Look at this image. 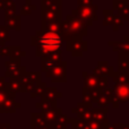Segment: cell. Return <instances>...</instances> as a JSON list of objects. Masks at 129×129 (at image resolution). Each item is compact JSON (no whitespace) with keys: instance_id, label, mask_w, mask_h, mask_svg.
I'll return each instance as SVG.
<instances>
[{"instance_id":"34","label":"cell","mask_w":129,"mask_h":129,"mask_svg":"<svg viewBox=\"0 0 129 129\" xmlns=\"http://www.w3.org/2000/svg\"><path fill=\"white\" fill-rule=\"evenodd\" d=\"M123 25V20L121 19L120 16L118 15H114V18H113V22H112V28H113V31H118L119 27L122 26Z\"/></svg>"},{"instance_id":"19","label":"cell","mask_w":129,"mask_h":129,"mask_svg":"<svg viewBox=\"0 0 129 129\" xmlns=\"http://www.w3.org/2000/svg\"><path fill=\"white\" fill-rule=\"evenodd\" d=\"M36 108L40 109L42 112H47L49 110L52 109H56L57 108V101H49V100H45V99H41L40 102L36 103Z\"/></svg>"},{"instance_id":"25","label":"cell","mask_w":129,"mask_h":129,"mask_svg":"<svg viewBox=\"0 0 129 129\" xmlns=\"http://www.w3.org/2000/svg\"><path fill=\"white\" fill-rule=\"evenodd\" d=\"M89 108H92V105L86 104V103H83V102H79L77 105H76V108H73L71 112H73V113H76L77 118H79V117L82 116L83 113H84L85 110H86V109H89Z\"/></svg>"},{"instance_id":"42","label":"cell","mask_w":129,"mask_h":129,"mask_svg":"<svg viewBox=\"0 0 129 129\" xmlns=\"http://www.w3.org/2000/svg\"><path fill=\"white\" fill-rule=\"evenodd\" d=\"M119 123H113V125H108V129H118Z\"/></svg>"},{"instance_id":"9","label":"cell","mask_w":129,"mask_h":129,"mask_svg":"<svg viewBox=\"0 0 129 129\" xmlns=\"http://www.w3.org/2000/svg\"><path fill=\"white\" fill-rule=\"evenodd\" d=\"M113 93L118 99L119 103H126L129 101V85L125 84H114Z\"/></svg>"},{"instance_id":"13","label":"cell","mask_w":129,"mask_h":129,"mask_svg":"<svg viewBox=\"0 0 129 129\" xmlns=\"http://www.w3.org/2000/svg\"><path fill=\"white\" fill-rule=\"evenodd\" d=\"M108 109L107 108H96V109H92V120H95L98 122L102 123V125H108Z\"/></svg>"},{"instance_id":"36","label":"cell","mask_w":129,"mask_h":129,"mask_svg":"<svg viewBox=\"0 0 129 129\" xmlns=\"http://www.w3.org/2000/svg\"><path fill=\"white\" fill-rule=\"evenodd\" d=\"M125 6H127V0H113V10L119 11Z\"/></svg>"},{"instance_id":"11","label":"cell","mask_w":129,"mask_h":129,"mask_svg":"<svg viewBox=\"0 0 129 129\" xmlns=\"http://www.w3.org/2000/svg\"><path fill=\"white\" fill-rule=\"evenodd\" d=\"M41 22H62V14L57 13L49 8H42V20Z\"/></svg>"},{"instance_id":"32","label":"cell","mask_w":129,"mask_h":129,"mask_svg":"<svg viewBox=\"0 0 129 129\" xmlns=\"http://www.w3.org/2000/svg\"><path fill=\"white\" fill-rule=\"evenodd\" d=\"M5 11L6 15H10V14H16V5L13 0H5Z\"/></svg>"},{"instance_id":"14","label":"cell","mask_w":129,"mask_h":129,"mask_svg":"<svg viewBox=\"0 0 129 129\" xmlns=\"http://www.w3.org/2000/svg\"><path fill=\"white\" fill-rule=\"evenodd\" d=\"M18 108H20V103L16 102L15 96H10V98L7 99V101L1 107L0 113H2V112H5V113H14Z\"/></svg>"},{"instance_id":"22","label":"cell","mask_w":129,"mask_h":129,"mask_svg":"<svg viewBox=\"0 0 129 129\" xmlns=\"http://www.w3.org/2000/svg\"><path fill=\"white\" fill-rule=\"evenodd\" d=\"M114 84H125L129 85V74L128 73H119L116 71L114 76L112 77Z\"/></svg>"},{"instance_id":"2","label":"cell","mask_w":129,"mask_h":129,"mask_svg":"<svg viewBox=\"0 0 129 129\" xmlns=\"http://www.w3.org/2000/svg\"><path fill=\"white\" fill-rule=\"evenodd\" d=\"M60 35L62 38V41L66 42L83 39L84 36L88 35L87 25L77 16L68 15L66 19L61 22Z\"/></svg>"},{"instance_id":"33","label":"cell","mask_w":129,"mask_h":129,"mask_svg":"<svg viewBox=\"0 0 129 129\" xmlns=\"http://www.w3.org/2000/svg\"><path fill=\"white\" fill-rule=\"evenodd\" d=\"M94 102H95L98 105H100L101 108H107V105L109 104V101H108V99L103 95V92L96 96L95 100H94Z\"/></svg>"},{"instance_id":"26","label":"cell","mask_w":129,"mask_h":129,"mask_svg":"<svg viewBox=\"0 0 129 129\" xmlns=\"http://www.w3.org/2000/svg\"><path fill=\"white\" fill-rule=\"evenodd\" d=\"M35 9H36L35 5L32 4L31 0H26V2L22 6V9H20V15H29V14H32V11H34Z\"/></svg>"},{"instance_id":"37","label":"cell","mask_w":129,"mask_h":129,"mask_svg":"<svg viewBox=\"0 0 129 129\" xmlns=\"http://www.w3.org/2000/svg\"><path fill=\"white\" fill-rule=\"evenodd\" d=\"M109 45L117 52L121 51V47H122V41H110Z\"/></svg>"},{"instance_id":"20","label":"cell","mask_w":129,"mask_h":129,"mask_svg":"<svg viewBox=\"0 0 129 129\" xmlns=\"http://www.w3.org/2000/svg\"><path fill=\"white\" fill-rule=\"evenodd\" d=\"M61 96H62V94L57 91L56 87H47L44 91V94L42 95V98L45 99V100H49V101H57V99L61 98Z\"/></svg>"},{"instance_id":"4","label":"cell","mask_w":129,"mask_h":129,"mask_svg":"<svg viewBox=\"0 0 129 129\" xmlns=\"http://www.w3.org/2000/svg\"><path fill=\"white\" fill-rule=\"evenodd\" d=\"M96 11H98V6L93 4L88 7H78L77 9H74L71 11V15L79 17L82 20H84L87 26H91L94 20H98Z\"/></svg>"},{"instance_id":"29","label":"cell","mask_w":129,"mask_h":129,"mask_svg":"<svg viewBox=\"0 0 129 129\" xmlns=\"http://www.w3.org/2000/svg\"><path fill=\"white\" fill-rule=\"evenodd\" d=\"M70 123H71V127L74 129H86L87 128V122L79 118L70 119Z\"/></svg>"},{"instance_id":"15","label":"cell","mask_w":129,"mask_h":129,"mask_svg":"<svg viewBox=\"0 0 129 129\" xmlns=\"http://www.w3.org/2000/svg\"><path fill=\"white\" fill-rule=\"evenodd\" d=\"M41 24H42V26H41V31L60 34L61 22H41Z\"/></svg>"},{"instance_id":"49","label":"cell","mask_w":129,"mask_h":129,"mask_svg":"<svg viewBox=\"0 0 129 129\" xmlns=\"http://www.w3.org/2000/svg\"><path fill=\"white\" fill-rule=\"evenodd\" d=\"M0 27H1V25H0Z\"/></svg>"},{"instance_id":"3","label":"cell","mask_w":129,"mask_h":129,"mask_svg":"<svg viewBox=\"0 0 129 129\" xmlns=\"http://www.w3.org/2000/svg\"><path fill=\"white\" fill-rule=\"evenodd\" d=\"M84 77V87L89 91H95V89H104L108 87V79L107 77L96 75V74H89V73H84L82 74Z\"/></svg>"},{"instance_id":"17","label":"cell","mask_w":129,"mask_h":129,"mask_svg":"<svg viewBox=\"0 0 129 129\" xmlns=\"http://www.w3.org/2000/svg\"><path fill=\"white\" fill-rule=\"evenodd\" d=\"M31 122H32V129H40L44 125H47L42 112H33L31 114Z\"/></svg>"},{"instance_id":"46","label":"cell","mask_w":129,"mask_h":129,"mask_svg":"<svg viewBox=\"0 0 129 129\" xmlns=\"http://www.w3.org/2000/svg\"><path fill=\"white\" fill-rule=\"evenodd\" d=\"M86 129H89V128H88V126H87V128H86Z\"/></svg>"},{"instance_id":"18","label":"cell","mask_w":129,"mask_h":129,"mask_svg":"<svg viewBox=\"0 0 129 129\" xmlns=\"http://www.w3.org/2000/svg\"><path fill=\"white\" fill-rule=\"evenodd\" d=\"M129 69V56L123 52H119L118 56V71L127 73Z\"/></svg>"},{"instance_id":"21","label":"cell","mask_w":129,"mask_h":129,"mask_svg":"<svg viewBox=\"0 0 129 129\" xmlns=\"http://www.w3.org/2000/svg\"><path fill=\"white\" fill-rule=\"evenodd\" d=\"M7 87L14 93H19V92H25V87L22 85L19 79H9L7 82Z\"/></svg>"},{"instance_id":"23","label":"cell","mask_w":129,"mask_h":129,"mask_svg":"<svg viewBox=\"0 0 129 129\" xmlns=\"http://www.w3.org/2000/svg\"><path fill=\"white\" fill-rule=\"evenodd\" d=\"M10 35H9V28L5 26L0 27V47H6V43L9 42Z\"/></svg>"},{"instance_id":"12","label":"cell","mask_w":129,"mask_h":129,"mask_svg":"<svg viewBox=\"0 0 129 129\" xmlns=\"http://www.w3.org/2000/svg\"><path fill=\"white\" fill-rule=\"evenodd\" d=\"M5 23L6 26L9 29H15V31H20V16L16 14H10V15L5 16Z\"/></svg>"},{"instance_id":"44","label":"cell","mask_w":129,"mask_h":129,"mask_svg":"<svg viewBox=\"0 0 129 129\" xmlns=\"http://www.w3.org/2000/svg\"><path fill=\"white\" fill-rule=\"evenodd\" d=\"M0 9H5V0H0Z\"/></svg>"},{"instance_id":"39","label":"cell","mask_w":129,"mask_h":129,"mask_svg":"<svg viewBox=\"0 0 129 129\" xmlns=\"http://www.w3.org/2000/svg\"><path fill=\"white\" fill-rule=\"evenodd\" d=\"M78 7H88L93 5V0H77Z\"/></svg>"},{"instance_id":"35","label":"cell","mask_w":129,"mask_h":129,"mask_svg":"<svg viewBox=\"0 0 129 129\" xmlns=\"http://www.w3.org/2000/svg\"><path fill=\"white\" fill-rule=\"evenodd\" d=\"M118 16H120L122 20H129V7H128V4H127V6H125L122 9H120V10L118 11Z\"/></svg>"},{"instance_id":"38","label":"cell","mask_w":129,"mask_h":129,"mask_svg":"<svg viewBox=\"0 0 129 129\" xmlns=\"http://www.w3.org/2000/svg\"><path fill=\"white\" fill-rule=\"evenodd\" d=\"M10 50H11V47H1L0 49V56L1 57H9L10 56Z\"/></svg>"},{"instance_id":"16","label":"cell","mask_w":129,"mask_h":129,"mask_svg":"<svg viewBox=\"0 0 129 129\" xmlns=\"http://www.w3.org/2000/svg\"><path fill=\"white\" fill-rule=\"evenodd\" d=\"M42 113H43V117H44L45 122L49 123V125H52V123L57 120V118L62 113V109H61V108H56V109L49 110V111L42 112Z\"/></svg>"},{"instance_id":"48","label":"cell","mask_w":129,"mask_h":129,"mask_svg":"<svg viewBox=\"0 0 129 129\" xmlns=\"http://www.w3.org/2000/svg\"><path fill=\"white\" fill-rule=\"evenodd\" d=\"M0 49H1V47H0Z\"/></svg>"},{"instance_id":"27","label":"cell","mask_w":129,"mask_h":129,"mask_svg":"<svg viewBox=\"0 0 129 129\" xmlns=\"http://www.w3.org/2000/svg\"><path fill=\"white\" fill-rule=\"evenodd\" d=\"M82 95H83V103H86V104H89V105L93 104V102H94L93 92L84 87L82 91Z\"/></svg>"},{"instance_id":"24","label":"cell","mask_w":129,"mask_h":129,"mask_svg":"<svg viewBox=\"0 0 129 129\" xmlns=\"http://www.w3.org/2000/svg\"><path fill=\"white\" fill-rule=\"evenodd\" d=\"M103 20L102 24L104 26H110L112 25V22H113L114 18V13L112 10H103Z\"/></svg>"},{"instance_id":"45","label":"cell","mask_w":129,"mask_h":129,"mask_svg":"<svg viewBox=\"0 0 129 129\" xmlns=\"http://www.w3.org/2000/svg\"><path fill=\"white\" fill-rule=\"evenodd\" d=\"M127 4H128V7H129V0H127Z\"/></svg>"},{"instance_id":"10","label":"cell","mask_w":129,"mask_h":129,"mask_svg":"<svg viewBox=\"0 0 129 129\" xmlns=\"http://www.w3.org/2000/svg\"><path fill=\"white\" fill-rule=\"evenodd\" d=\"M94 74L103 76V77H113L116 71H114L113 67L108 63L107 61H100L94 69Z\"/></svg>"},{"instance_id":"1","label":"cell","mask_w":129,"mask_h":129,"mask_svg":"<svg viewBox=\"0 0 129 129\" xmlns=\"http://www.w3.org/2000/svg\"><path fill=\"white\" fill-rule=\"evenodd\" d=\"M31 44L36 47V56L44 57L60 51L62 38L58 33L38 31L31 38Z\"/></svg>"},{"instance_id":"5","label":"cell","mask_w":129,"mask_h":129,"mask_svg":"<svg viewBox=\"0 0 129 129\" xmlns=\"http://www.w3.org/2000/svg\"><path fill=\"white\" fill-rule=\"evenodd\" d=\"M19 82L25 87V92L32 94L35 87L38 86V84L42 82L41 80V73H39V71H36V73L35 71H25V74L20 77Z\"/></svg>"},{"instance_id":"40","label":"cell","mask_w":129,"mask_h":129,"mask_svg":"<svg viewBox=\"0 0 129 129\" xmlns=\"http://www.w3.org/2000/svg\"><path fill=\"white\" fill-rule=\"evenodd\" d=\"M7 87V80L5 77H0V89H5Z\"/></svg>"},{"instance_id":"7","label":"cell","mask_w":129,"mask_h":129,"mask_svg":"<svg viewBox=\"0 0 129 129\" xmlns=\"http://www.w3.org/2000/svg\"><path fill=\"white\" fill-rule=\"evenodd\" d=\"M61 61H62L61 51L49 54V56L41 57V70H42L43 73H48V71H50L52 68H54L58 63H60Z\"/></svg>"},{"instance_id":"43","label":"cell","mask_w":129,"mask_h":129,"mask_svg":"<svg viewBox=\"0 0 129 129\" xmlns=\"http://www.w3.org/2000/svg\"><path fill=\"white\" fill-rule=\"evenodd\" d=\"M118 129H129V125H122V123H119Z\"/></svg>"},{"instance_id":"31","label":"cell","mask_w":129,"mask_h":129,"mask_svg":"<svg viewBox=\"0 0 129 129\" xmlns=\"http://www.w3.org/2000/svg\"><path fill=\"white\" fill-rule=\"evenodd\" d=\"M25 56V52L22 50V48L19 45L17 47H11V50H10V56L9 58H14V59H20L22 57Z\"/></svg>"},{"instance_id":"41","label":"cell","mask_w":129,"mask_h":129,"mask_svg":"<svg viewBox=\"0 0 129 129\" xmlns=\"http://www.w3.org/2000/svg\"><path fill=\"white\" fill-rule=\"evenodd\" d=\"M0 129H10V123H1Z\"/></svg>"},{"instance_id":"8","label":"cell","mask_w":129,"mask_h":129,"mask_svg":"<svg viewBox=\"0 0 129 129\" xmlns=\"http://www.w3.org/2000/svg\"><path fill=\"white\" fill-rule=\"evenodd\" d=\"M67 50L71 52L73 57H82L84 52L87 51L88 47H87V42L83 41V39H78V40H74L70 42H67Z\"/></svg>"},{"instance_id":"6","label":"cell","mask_w":129,"mask_h":129,"mask_svg":"<svg viewBox=\"0 0 129 129\" xmlns=\"http://www.w3.org/2000/svg\"><path fill=\"white\" fill-rule=\"evenodd\" d=\"M47 77L51 79L53 83H64L67 82V63L64 61H61L54 68H52L50 71H48Z\"/></svg>"},{"instance_id":"30","label":"cell","mask_w":129,"mask_h":129,"mask_svg":"<svg viewBox=\"0 0 129 129\" xmlns=\"http://www.w3.org/2000/svg\"><path fill=\"white\" fill-rule=\"evenodd\" d=\"M45 88H47L45 82H41L40 84H38V86L35 87V89H34V92L31 94V96L32 98H38V96H41V98H42V95L44 94Z\"/></svg>"},{"instance_id":"28","label":"cell","mask_w":129,"mask_h":129,"mask_svg":"<svg viewBox=\"0 0 129 129\" xmlns=\"http://www.w3.org/2000/svg\"><path fill=\"white\" fill-rule=\"evenodd\" d=\"M16 94L14 92H11L10 89H8V87H6L5 89H0V109L4 105V103L7 101V99L10 96H15Z\"/></svg>"},{"instance_id":"47","label":"cell","mask_w":129,"mask_h":129,"mask_svg":"<svg viewBox=\"0 0 129 129\" xmlns=\"http://www.w3.org/2000/svg\"><path fill=\"white\" fill-rule=\"evenodd\" d=\"M127 73H128V74H129V69H128V71H127Z\"/></svg>"}]
</instances>
